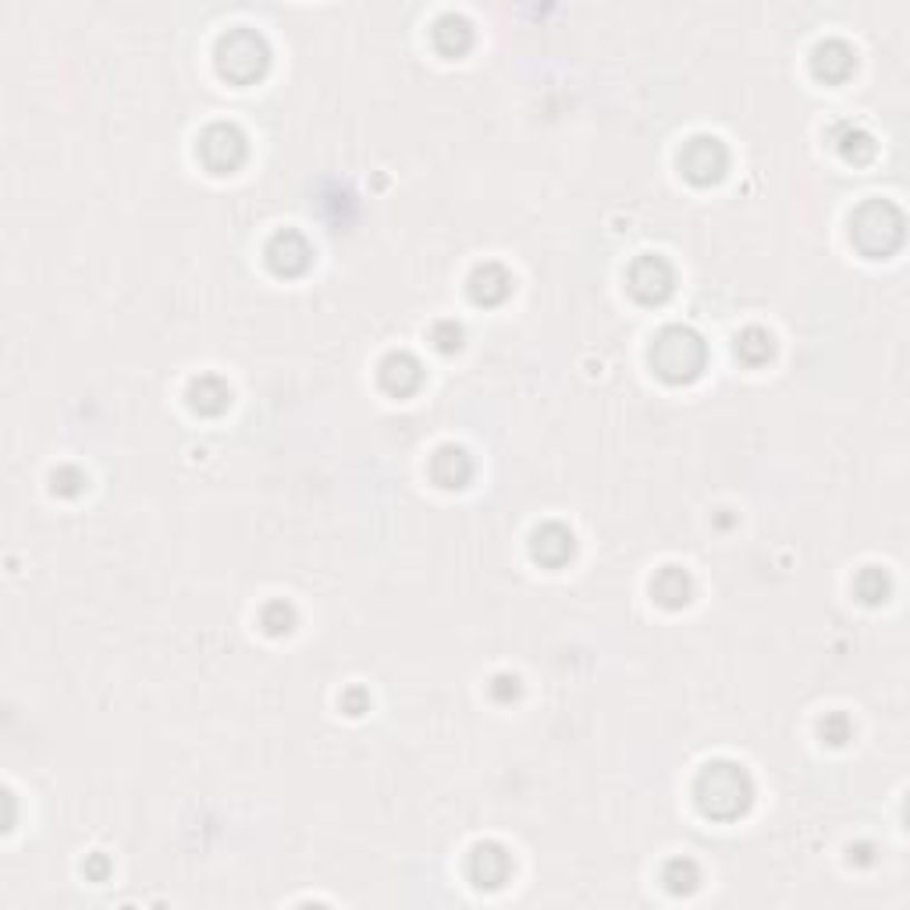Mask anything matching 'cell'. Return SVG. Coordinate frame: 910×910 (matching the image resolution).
<instances>
[{
    "label": "cell",
    "instance_id": "obj_1",
    "mask_svg": "<svg viewBox=\"0 0 910 910\" xmlns=\"http://www.w3.org/2000/svg\"><path fill=\"white\" fill-rule=\"evenodd\" d=\"M698 811L715 822H733L754 804V779L736 761H708L694 779Z\"/></svg>",
    "mask_w": 910,
    "mask_h": 910
},
{
    "label": "cell",
    "instance_id": "obj_2",
    "mask_svg": "<svg viewBox=\"0 0 910 910\" xmlns=\"http://www.w3.org/2000/svg\"><path fill=\"white\" fill-rule=\"evenodd\" d=\"M647 359H651V370L662 380H669V385H686V380L701 377L708 363V345L694 327L669 324L654 335Z\"/></svg>",
    "mask_w": 910,
    "mask_h": 910
},
{
    "label": "cell",
    "instance_id": "obj_3",
    "mask_svg": "<svg viewBox=\"0 0 910 910\" xmlns=\"http://www.w3.org/2000/svg\"><path fill=\"white\" fill-rule=\"evenodd\" d=\"M850 239L864 257L882 260L903 243V214L889 199H868L850 217Z\"/></svg>",
    "mask_w": 910,
    "mask_h": 910
},
{
    "label": "cell",
    "instance_id": "obj_4",
    "mask_svg": "<svg viewBox=\"0 0 910 910\" xmlns=\"http://www.w3.org/2000/svg\"><path fill=\"white\" fill-rule=\"evenodd\" d=\"M214 61L217 71L231 82H253L260 79L267 65H270V47L264 40V32L249 29V26H235L228 32L217 36L214 43Z\"/></svg>",
    "mask_w": 910,
    "mask_h": 910
},
{
    "label": "cell",
    "instance_id": "obj_5",
    "mask_svg": "<svg viewBox=\"0 0 910 910\" xmlns=\"http://www.w3.org/2000/svg\"><path fill=\"white\" fill-rule=\"evenodd\" d=\"M196 154H199V160L207 164V171L231 175L235 168H243V160L249 154V142H246V132L239 129V125L214 121V125H207L204 132H199Z\"/></svg>",
    "mask_w": 910,
    "mask_h": 910
},
{
    "label": "cell",
    "instance_id": "obj_6",
    "mask_svg": "<svg viewBox=\"0 0 910 910\" xmlns=\"http://www.w3.org/2000/svg\"><path fill=\"white\" fill-rule=\"evenodd\" d=\"M626 288L636 303L644 306H659L672 296V288H676V270L665 257L659 253H644V257H636L626 270Z\"/></svg>",
    "mask_w": 910,
    "mask_h": 910
},
{
    "label": "cell",
    "instance_id": "obj_7",
    "mask_svg": "<svg viewBox=\"0 0 910 910\" xmlns=\"http://www.w3.org/2000/svg\"><path fill=\"white\" fill-rule=\"evenodd\" d=\"M680 171L694 186H712V181L730 171V150H725L719 136H694L680 150Z\"/></svg>",
    "mask_w": 910,
    "mask_h": 910
},
{
    "label": "cell",
    "instance_id": "obj_8",
    "mask_svg": "<svg viewBox=\"0 0 910 910\" xmlns=\"http://www.w3.org/2000/svg\"><path fill=\"white\" fill-rule=\"evenodd\" d=\"M264 260H267V267L275 270L278 278H299V275H306V270H309V264H314V246H309V239H306L303 231L281 228V231H275L267 239Z\"/></svg>",
    "mask_w": 910,
    "mask_h": 910
},
{
    "label": "cell",
    "instance_id": "obj_9",
    "mask_svg": "<svg viewBox=\"0 0 910 910\" xmlns=\"http://www.w3.org/2000/svg\"><path fill=\"white\" fill-rule=\"evenodd\" d=\"M466 876L477 889H502L508 882V876H513V853L495 840H484L469 850Z\"/></svg>",
    "mask_w": 910,
    "mask_h": 910
},
{
    "label": "cell",
    "instance_id": "obj_10",
    "mask_svg": "<svg viewBox=\"0 0 910 910\" xmlns=\"http://www.w3.org/2000/svg\"><path fill=\"white\" fill-rule=\"evenodd\" d=\"M377 380H380V388H385L388 395L403 398V395H413L416 388L424 385V367H421V359H416L413 353L398 349V353H388L385 359H380Z\"/></svg>",
    "mask_w": 910,
    "mask_h": 910
},
{
    "label": "cell",
    "instance_id": "obj_11",
    "mask_svg": "<svg viewBox=\"0 0 910 910\" xmlns=\"http://www.w3.org/2000/svg\"><path fill=\"white\" fill-rule=\"evenodd\" d=\"M573 552H576V537L570 526H562V523H541L531 534V555H534V562H541V566H552V570L566 566Z\"/></svg>",
    "mask_w": 910,
    "mask_h": 910
},
{
    "label": "cell",
    "instance_id": "obj_12",
    "mask_svg": "<svg viewBox=\"0 0 910 910\" xmlns=\"http://www.w3.org/2000/svg\"><path fill=\"white\" fill-rule=\"evenodd\" d=\"M466 288H469V299L477 306H498L513 296V275H508L502 264H481V267H473Z\"/></svg>",
    "mask_w": 910,
    "mask_h": 910
},
{
    "label": "cell",
    "instance_id": "obj_13",
    "mask_svg": "<svg viewBox=\"0 0 910 910\" xmlns=\"http://www.w3.org/2000/svg\"><path fill=\"white\" fill-rule=\"evenodd\" d=\"M858 58H853V47L847 40H822L811 50V71L822 82H843Z\"/></svg>",
    "mask_w": 910,
    "mask_h": 910
},
{
    "label": "cell",
    "instance_id": "obj_14",
    "mask_svg": "<svg viewBox=\"0 0 910 910\" xmlns=\"http://www.w3.org/2000/svg\"><path fill=\"white\" fill-rule=\"evenodd\" d=\"M186 398H189V409L192 413H199V416H221L231 406V388L217 374H199V377L189 380Z\"/></svg>",
    "mask_w": 910,
    "mask_h": 910
},
{
    "label": "cell",
    "instance_id": "obj_15",
    "mask_svg": "<svg viewBox=\"0 0 910 910\" xmlns=\"http://www.w3.org/2000/svg\"><path fill=\"white\" fill-rule=\"evenodd\" d=\"M431 477L442 487H466L473 481V459L463 445H442L431 455Z\"/></svg>",
    "mask_w": 910,
    "mask_h": 910
},
{
    "label": "cell",
    "instance_id": "obj_16",
    "mask_svg": "<svg viewBox=\"0 0 910 910\" xmlns=\"http://www.w3.org/2000/svg\"><path fill=\"white\" fill-rule=\"evenodd\" d=\"M431 40L448 58H459V53L473 43V22L463 11H442L431 22Z\"/></svg>",
    "mask_w": 910,
    "mask_h": 910
},
{
    "label": "cell",
    "instance_id": "obj_17",
    "mask_svg": "<svg viewBox=\"0 0 910 910\" xmlns=\"http://www.w3.org/2000/svg\"><path fill=\"white\" fill-rule=\"evenodd\" d=\"M651 597L662 609H683L694 597V580L680 566H662L651 576Z\"/></svg>",
    "mask_w": 910,
    "mask_h": 910
},
{
    "label": "cell",
    "instance_id": "obj_18",
    "mask_svg": "<svg viewBox=\"0 0 910 910\" xmlns=\"http://www.w3.org/2000/svg\"><path fill=\"white\" fill-rule=\"evenodd\" d=\"M662 886L669 889L672 897H690L694 889L701 886V868L698 861H690V858H672L665 861L662 868Z\"/></svg>",
    "mask_w": 910,
    "mask_h": 910
},
{
    "label": "cell",
    "instance_id": "obj_19",
    "mask_svg": "<svg viewBox=\"0 0 910 910\" xmlns=\"http://www.w3.org/2000/svg\"><path fill=\"white\" fill-rule=\"evenodd\" d=\"M775 353V338L772 332H764V327H743L740 338H736V356L743 363H751V367H761V363H769Z\"/></svg>",
    "mask_w": 910,
    "mask_h": 910
},
{
    "label": "cell",
    "instance_id": "obj_20",
    "mask_svg": "<svg viewBox=\"0 0 910 910\" xmlns=\"http://www.w3.org/2000/svg\"><path fill=\"white\" fill-rule=\"evenodd\" d=\"M835 147H840V154L850 160V164H868L871 157H876V139H871V132H864L861 125H840V132H835Z\"/></svg>",
    "mask_w": 910,
    "mask_h": 910
},
{
    "label": "cell",
    "instance_id": "obj_21",
    "mask_svg": "<svg viewBox=\"0 0 910 910\" xmlns=\"http://www.w3.org/2000/svg\"><path fill=\"white\" fill-rule=\"evenodd\" d=\"M853 591H858L861 602L879 605V602H886V594H889V576L879 566H868V570H861L858 580H853Z\"/></svg>",
    "mask_w": 910,
    "mask_h": 910
},
{
    "label": "cell",
    "instance_id": "obj_22",
    "mask_svg": "<svg viewBox=\"0 0 910 910\" xmlns=\"http://www.w3.org/2000/svg\"><path fill=\"white\" fill-rule=\"evenodd\" d=\"M260 626H264L270 636L293 633V626H296V609H293V605H285V602H270V605L260 612Z\"/></svg>",
    "mask_w": 910,
    "mask_h": 910
},
{
    "label": "cell",
    "instance_id": "obj_23",
    "mask_svg": "<svg viewBox=\"0 0 910 910\" xmlns=\"http://www.w3.org/2000/svg\"><path fill=\"white\" fill-rule=\"evenodd\" d=\"M818 733H822V740L829 743V748H843V743L853 736V725L843 712H832L825 715L822 722H818Z\"/></svg>",
    "mask_w": 910,
    "mask_h": 910
},
{
    "label": "cell",
    "instance_id": "obj_24",
    "mask_svg": "<svg viewBox=\"0 0 910 910\" xmlns=\"http://www.w3.org/2000/svg\"><path fill=\"white\" fill-rule=\"evenodd\" d=\"M50 487L65 498H76L79 491L86 487V473L79 466H58L50 473Z\"/></svg>",
    "mask_w": 910,
    "mask_h": 910
},
{
    "label": "cell",
    "instance_id": "obj_25",
    "mask_svg": "<svg viewBox=\"0 0 910 910\" xmlns=\"http://www.w3.org/2000/svg\"><path fill=\"white\" fill-rule=\"evenodd\" d=\"M431 342H434V349H438V353H455L463 345L459 324H455V320H438V324L431 327Z\"/></svg>",
    "mask_w": 910,
    "mask_h": 910
},
{
    "label": "cell",
    "instance_id": "obj_26",
    "mask_svg": "<svg viewBox=\"0 0 910 910\" xmlns=\"http://www.w3.org/2000/svg\"><path fill=\"white\" fill-rule=\"evenodd\" d=\"M491 698L502 701V704L516 701L520 698V680L508 676V672H502V676H495V683H491Z\"/></svg>",
    "mask_w": 910,
    "mask_h": 910
},
{
    "label": "cell",
    "instance_id": "obj_27",
    "mask_svg": "<svg viewBox=\"0 0 910 910\" xmlns=\"http://www.w3.org/2000/svg\"><path fill=\"white\" fill-rule=\"evenodd\" d=\"M342 708H345L349 715H363V712L370 708V698L363 694V690H349V694L342 698Z\"/></svg>",
    "mask_w": 910,
    "mask_h": 910
},
{
    "label": "cell",
    "instance_id": "obj_28",
    "mask_svg": "<svg viewBox=\"0 0 910 910\" xmlns=\"http://www.w3.org/2000/svg\"><path fill=\"white\" fill-rule=\"evenodd\" d=\"M82 871H86V879H107V871H111V864H107V858L103 853H93V858H89L86 864H82Z\"/></svg>",
    "mask_w": 910,
    "mask_h": 910
}]
</instances>
